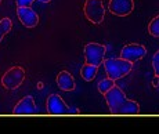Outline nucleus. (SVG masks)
Here are the masks:
<instances>
[{"label":"nucleus","mask_w":159,"mask_h":134,"mask_svg":"<svg viewBox=\"0 0 159 134\" xmlns=\"http://www.w3.org/2000/svg\"><path fill=\"white\" fill-rule=\"evenodd\" d=\"M109 112L114 115H137L140 114V105L133 100H129L119 86L112 87L104 94Z\"/></svg>","instance_id":"1"},{"label":"nucleus","mask_w":159,"mask_h":134,"mask_svg":"<svg viewBox=\"0 0 159 134\" xmlns=\"http://www.w3.org/2000/svg\"><path fill=\"white\" fill-rule=\"evenodd\" d=\"M102 64L108 78L114 79V80L125 78L133 69V62L126 61L123 58H108V60H104Z\"/></svg>","instance_id":"2"},{"label":"nucleus","mask_w":159,"mask_h":134,"mask_svg":"<svg viewBox=\"0 0 159 134\" xmlns=\"http://www.w3.org/2000/svg\"><path fill=\"white\" fill-rule=\"evenodd\" d=\"M105 53H107V47L100 43H87L83 48L86 62L91 64V65H96V66H100L104 62Z\"/></svg>","instance_id":"3"},{"label":"nucleus","mask_w":159,"mask_h":134,"mask_svg":"<svg viewBox=\"0 0 159 134\" xmlns=\"http://www.w3.org/2000/svg\"><path fill=\"white\" fill-rule=\"evenodd\" d=\"M46 108L50 115H73L79 114L78 109H72L65 104L61 96L58 94H50L46 102Z\"/></svg>","instance_id":"4"},{"label":"nucleus","mask_w":159,"mask_h":134,"mask_svg":"<svg viewBox=\"0 0 159 134\" xmlns=\"http://www.w3.org/2000/svg\"><path fill=\"white\" fill-rule=\"evenodd\" d=\"M25 80V71L21 66L10 68L2 78V84L7 90H15L21 86Z\"/></svg>","instance_id":"5"},{"label":"nucleus","mask_w":159,"mask_h":134,"mask_svg":"<svg viewBox=\"0 0 159 134\" xmlns=\"http://www.w3.org/2000/svg\"><path fill=\"white\" fill-rule=\"evenodd\" d=\"M84 15L90 22L93 24H101L105 17V7H104L101 0H86L83 7Z\"/></svg>","instance_id":"6"},{"label":"nucleus","mask_w":159,"mask_h":134,"mask_svg":"<svg viewBox=\"0 0 159 134\" xmlns=\"http://www.w3.org/2000/svg\"><path fill=\"white\" fill-rule=\"evenodd\" d=\"M147 54V48L143 44H137V43H129L126 46H123L120 50V58L130 61V62H137L141 58H144Z\"/></svg>","instance_id":"7"},{"label":"nucleus","mask_w":159,"mask_h":134,"mask_svg":"<svg viewBox=\"0 0 159 134\" xmlns=\"http://www.w3.org/2000/svg\"><path fill=\"white\" fill-rule=\"evenodd\" d=\"M17 15L21 24L26 28H35L39 24V15L36 14L35 10L30 8V6H18Z\"/></svg>","instance_id":"8"},{"label":"nucleus","mask_w":159,"mask_h":134,"mask_svg":"<svg viewBox=\"0 0 159 134\" xmlns=\"http://www.w3.org/2000/svg\"><path fill=\"white\" fill-rule=\"evenodd\" d=\"M134 8L133 0H109L108 10L116 17H127Z\"/></svg>","instance_id":"9"},{"label":"nucleus","mask_w":159,"mask_h":134,"mask_svg":"<svg viewBox=\"0 0 159 134\" xmlns=\"http://www.w3.org/2000/svg\"><path fill=\"white\" fill-rule=\"evenodd\" d=\"M14 115H33L36 114V104L32 96H26L14 106Z\"/></svg>","instance_id":"10"},{"label":"nucleus","mask_w":159,"mask_h":134,"mask_svg":"<svg viewBox=\"0 0 159 134\" xmlns=\"http://www.w3.org/2000/svg\"><path fill=\"white\" fill-rule=\"evenodd\" d=\"M57 86L62 91H72L75 90L76 83L73 76L68 71H61L57 76Z\"/></svg>","instance_id":"11"},{"label":"nucleus","mask_w":159,"mask_h":134,"mask_svg":"<svg viewBox=\"0 0 159 134\" xmlns=\"http://www.w3.org/2000/svg\"><path fill=\"white\" fill-rule=\"evenodd\" d=\"M97 72H98V66L91 65V64H87V62L80 68V76H82V79H83L84 82L94 80Z\"/></svg>","instance_id":"12"},{"label":"nucleus","mask_w":159,"mask_h":134,"mask_svg":"<svg viewBox=\"0 0 159 134\" xmlns=\"http://www.w3.org/2000/svg\"><path fill=\"white\" fill-rule=\"evenodd\" d=\"M114 86H115V80H114V79L105 78V79H102V80L98 82V84H97V89H98V91L104 96L107 91L111 90Z\"/></svg>","instance_id":"13"},{"label":"nucleus","mask_w":159,"mask_h":134,"mask_svg":"<svg viewBox=\"0 0 159 134\" xmlns=\"http://www.w3.org/2000/svg\"><path fill=\"white\" fill-rule=\"evenodd\" d=\"M11 28H13V22H11L10 18L6 17L0 21V42L3 40V38H4L8 32H10Z\"/></svg>","instance_id":"14"},{"label":"nucleus","mask_w":159,"mask_h":134,"mask_svg":"<svg viewBox=\"0 0 159 134\" xmlns=\"http://www.w3.org/2000/svg\"><path fill=\"white\" fill-rule=\"evenodd\" d=\"M148 33L154 38H159V15L154 18L148 25Z\"/></svg>","instance_id":"15"},{"label":"nucleus","mask_w":159,"mask_h":134,"mask_svg":"<svg viewBox=\"0 0 159 134\" xmlns=\"http://www.w3.org/2000/svg\"><path fill=\"white\" fill-rule=\"evenodd\" d=\"M152 68H154L155 75L159 76V50L154 54V57H152Z\"/></svg>","instance_id":"16"},{"label":"nucleus","mask_w":159,"mask_h":134,"mask_svg":"<svg viewBox=\"0 0 159 134\" xmlns=\"http://www.w3.org/2000/svg\"><path fill=\"white\" fill-rule=\"evenodd\" d=\"M35 0H15L17 6H30Z\"/></svg>","instance_id":"17"},{"label":"nucleus","mask_w":159,"mask_h":134,"mask_svg":"<svg viewBox=\"0 0 159 134\" xmlns=\"http://www.w3.org/2000/svg\"><path fill=\"white\" fill-rule=\"evenodd\" d=\"M152 84H154V87H158L159 86V76L155 75V79H154V82H152Z\"/></svg>","instance_id":"18"},{"label":"nucleus","mask_w":159,"mask_h":134,"mask_svg":"<svg viewBox=\"0 0 159 134\" xmlns=\"http://www.w3.org/2000/svg\"><path fill=\"white\" fill-rule=\"evenodd\" d=\"M39 2H42V3H50L51 0H39Z\"/></svg>","instance_id":"19"},{"label":"nucleus","mask_w":159,"mask_h":134,"mask_svg":"<svg viewBox=\"0 0 159 134\" xmlns=\"http://www.w3.org/2000/svg\"><path fill=\"white\" fill-rule=\"evenodd\" d=\"M0 3H2V0H0Z\"/></svg>","instance_id":"20"}]
</instances>
